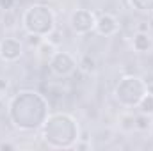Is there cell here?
Wrapping results in <instances>:
<instances>
[{
  "label": "cell",
  "mask_w": 153,
  "mask_h": 151,
  "mask_svg": "<svg viewBox=\"0 0 153 151\" xmlns=\"http://www.w3.org/2000/svg\"><path fill=\"white\" fill-rule=\"evenodd\" d=\"M94 30L100 34V36H114L119 30V21L114 14H109V13H102L96 16V21H94Z\"/></svg>",
  "instance_id": "cell-4"
},
{
  "label": "cell",
  "mask_w": 153,
  "mask_h": 151,
  "mask_svg": "<svg viewBox=\"0 0 153 151\" xmlns=\"http://www.w3.org/2000/svg\"><path fill=\"white\" fill-rule=\"evenodd\" d=\"M14 0H0V7L2 9H13Z\"/></svg>",
  "instance_id": "cell-14"
},
{
  "label": "cell",
  "mask_w": 153,
  "mask_h": 151,
  "mask_svg": "<svg viewBox=\"0 0 153 151\" xmlns=\"http://www.w3.org/2000/svg\"><path fill=\"white\" fill-rule=\"evenodd\" d=\"M132 46H134L135 52L144 53V52H148V50L153 46V41H152V38H150L148 32H141V30H137V32L134 34V38H132Z\"/></svg>",
  "instance_id": "cell-6"
},
{
  "label": "cell",
  "mask_w": 153,
  "mask_h": 151,
  "mask_svg": "<svg viewBox=\"0 0 153 151\" xmlns=\"http://www.w3.org/2000/svg\"><path fill=\"white\" fill-rule=\"evenodd\" d=\"M23 27L30 34L48 36L55 29V25H53V14L45 5H32L23 14Z\"/></svg>",
  "instance_id": "cell-1"
},
{
  "label": "cell",
  "mask_w": 153,
  "mask_h": 151,
  "mask_svg": "<svg viewBox=\"0 0 153 151\" xmlns=\"http://www.w3.org/2000/svg\"><path fill=\"white\" fill-rule=\"evenodd\" d=\"M94 21H96L94 14L89 11H84V9L75 11L70 18V25L76 34H87V32L94 30Z\"/></svg>",
  "instance_id": "cell-3"
},
{
  "label": "cell",
  "mask_w": 153,
  "mask_h": 151,
  "mask_svg": "<svg viewBox=\"0 0 153 151\" xmlns=\"http://www.w3.org/2000/svg\"><path fill=\"white\" fill-rule=\"evenodd\" d=\"M22 52H23V46L18 39L5 38L0 41V59L2 61H5V62L18 61L22 57Z\"/></svg>",
  "instance_id": "cell-5"
},
{
  "label": "cell",
  "mask_w": 153,
  "mask_h": 151,
  "mask_svg": "<svg viewBox=\"0 0 153 151\" xmlns=\"http://www.w3.org/2000/svg\"><path fill=\"white\" fill-rule=\"evenodd\" d=\"M137 105H139V110H141L143 114H150V115H153V94L152 93H144Z\"/></svg>",
  "instance_id": "cell-11"
},
{
  "label": "cell",
  "mask_w": 153,
  "mask_h": 151,
  "mask_svg": "<svg viewBox=\"0 0 153 151\" xmlns=\"http://www.w3.org/2000/svg\"><path fill=\"white\" fill-rule=\"evenodd\" d=\"M2 21H4V27H5V29H14V25H16V21H18L14 9H4Z\"/></svg>",
  "instance_id": "cell-12"
},
{
  "label": "cell",
  "mask_w": 153,
  "mask_h": 151,
  "mask_svg": "<svg viewBox=\"0 0 153 151\" xmlns=\"http://www.w3.org/2000/svg\"><path fill=\"white\" fill-rule=\"evenodd\" d=\"M38 53H39V57H41L43 61H50L52 55L55 53V44L50 43L48 39H43V43L38 46Z\"/></svg>",
  "instance_id": "cell-9"
},
{
  "label": "cell",
  "mask_w": 153,
  "mask_h": 151,
  "mask_svg": "<svg viewBox=\"0 0 153 151\" xmlns=\"http://www.w3.org/2000/svg\"><path fill=\"white\" fill-rule=\"evenodd\" d=\"M0 150H14V146H13V144H5V142H4V144H0Z\"/></svg>",
  "instance_id": "cell-16"
},
{
  "label": "cell",
  "mask_w": 153,
  "mask_h": 151,
  "mask_svg": "<svg viewBox=\"0 0 153 151\" xmlns=\"http://www.w3.org/2000/svg\"><path fill=\"white\" fill-rule=\"evenodd\" d=\"M7 87H9V80H7V78H0V94L5 93Z\"/></svg>",
  "instance_id": "cell-15"
},
{
  "label": "cell",
  "mask_w": 153,
  "mask_h": 151,
  "mask_svg": "<svg viewBox=\"0 0 153 151\" xmlns=\"http://www.w3.org/2000/svg\"><path fill=\"white\" fill-rule=\"evenodd\" d=\"M152 115L150 114H137L135 115V130H139V132H148L150 128H152Z\"/></svg>",
  "instance_id": "cell-10"
},
{
  "label": "cell",
  "mask_w": 153,
  "mask_h": 151,
  "mask_svg": "<svg viewBox=\"0 0 153 151\" xmlns=\"http://www.w3.org/2000/svg\"><path fill=\"white\" fill-rule=\"evenodd\" d=\"M75 61L70 53L66 52H55L50 59V70L59 76H68L73 73L75 70Z\"/></svg>",
  "instance_id": "cell-2"
},
{
  "label": "cell",
  "mask_w": 153,
  "mask_h": 151,
  "mask_svg": "<svg viewBox=\"0 0 153 151\" xmlns=\"http://www.w3.org/2000/svg\"><path fill=\"white\" fill-rule=\"evenodd\" d=\"M78 70L85 75H91L96 71V61L94 57H91V53H84L80 59H78Z\"/></svg>",
  "instance_id": "cell-8"
},
{
  "label": "cell",
  "mask_w": 153,
  "mask_h": 151,
  "mask_svg": "<svg viewBox=\"0 0 153 151\" xmlns=\"http://www.w3.org/2000/svg\"><path fill=\"white\" fill-rule=\"evenodd\" d=\"M43 36H39V34H30L29 32V36H27V43H29V46H34V48H38L39 44L43 43Z\"/></svg>",
  "instance_id": "cell-13"
},
{
  "label": "cell",
  "mask_w": 153,
  "mask_h": 151,
  "mask_svg": "<svg viewBox=\"0 0 153 151\" xmlns=\"http://www.w3.org/2000/svg\"><path fill=\"white\" fill-rule=\"evenodd\" d=\"M117 123H119V130H121V132L130 133V132H134V130H135V114L123 112L121 115H119Z\"/></svg>",
  "instance_id": "cell-7"
}]
</instances>
